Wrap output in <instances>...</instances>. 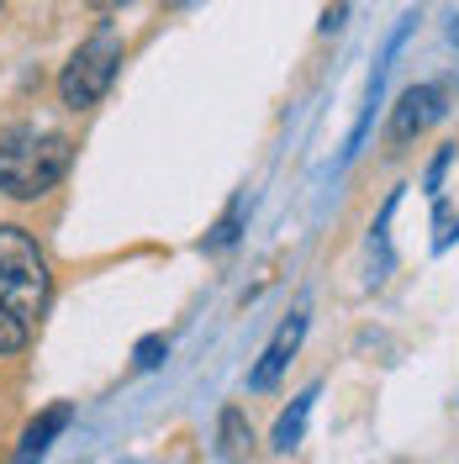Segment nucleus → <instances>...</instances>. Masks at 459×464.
<instances>
[{
    "instance_id": "nucleus-1",
    "label": "nucleus",
    "mask_w": 459,
    "mask_h": 464,
    "mask_svg": "<svg viewBox=\"0 0 459 464\" xmlns=\"http://www.w3.org/2000/svg\"><path fill=\"white\" fill-rule=\"evenodd\" d=\"M48 306V259L22 227H0V353L32 343Z\"/></svg>"
},
{
    "instance_id": "nucleus-2",
    "label": "nucleus",
    "mask_w": 459,
    "mask_h": 464,
    "mask_svg": "<svg viewBox=\"0 0 459 464\" xmlns=\"http://www.w3.org/2000/svg\"><path fill=\"white\" fill-rule=\"evenodd\" d=\"M69 159H74L69 138L37 132V127H11V132H0V190L11 201H37L69 174Z\"/></svg>"
},
{
    "instance_id": "nucleus-3",
    "label": "nucleus",
    "mask_w": 459,
    "mask_h": 464,
    "mask_svg": "<svg viewBox=\"0 0 459 464\" xmlns=\"http://www.w3.org/2000/svg\"><path fill=\"white\" fill-rule=\"evenodd\" d=\"M116 63H122V37H116V32L101 27L95 37H85V43L74 48V58L63 63V80H58V95H63V106H74V111L95 106V101L112 90Z\"/></svg>"
},
{
    "instance_id": "nucleus-4",
    "label": "nucleus",
    "mask_w": 459,
    "mask_h": 464,
    "mask_svg": "<svg viewBox=\"0 0 459 464\" xmlns=\"http://www.w3.org/2000/svg\"><path fill=\"white\" fill-rule=\"evenodd\" d=\"M438 116H444V90L438 85H412L402 101H396V111H391V132H386V138H391V143H412V138L428 132Z\"/></svg>"
},
{
    "instance_id": "nucleus-5",
    "label": "nucleus",
    "mask_w": 459,
    "mask_h": 464,
    "mask_svg": "<svg viewBox=\"0 0 459 464\" xmlns=\"http://www.w3.org/2000/svg\"><path fill=\"white\" fill-rule=\"evenodd\" d=\"M301 333H307V312H296L290 322H280L275 343L264 348V359H259L254 375H249V385H254V391H269V385L280 380V370L290 364V353H296V343H301Z\"/></svg>"
},
{
    "instance_id": "nucleus-6",
    "label": "nucleus",
    "mask_w": 459,
    "mask_h": 464,
    "mask_svg": "<svg viewBox=\"0 0 459 464\" xmlns=\"http://www.w3.org/2000/svg\"><path fill=\"white\" fill-rule=\"evenodd\" d=\"M69 417H74V406H48V411H43V417H37V422H32L27 433H22V449H16V464H37L43 459V454H48V443H54L58 433H63V428H69Z\"/></svg>"
},
{
    "instance_id": "nucleus-7",
    "label": "nucleus",
    "mask_w": 459,
    "mask_h": 464,
    "mask_svg": "<svg viewBox=\"0 0 459 464\" xmlns=\"http://www.w3.org/2000/svg\"><path fill=\"white\" fill-rule=\"evenodd\" d=\"M312 401H317V385H312V391H301V396H296V406H290L286 417L275 422V449H280V454H290V449L301 443V433H307V417H312Z\"/></svg>"
},
{
    "instance_id": "nucleus-8",
    "label": "nucleus",
    "mask_w": 459,
    "mask_h": 464,
    "mask_svg": "<svg viewBox=\"0 0 459 464\" xmlns=\"http://www.w3.org/2000/svg\"><path fill=\"white\" fill-rule=\"evenodd\" d=\"M243 449H249L243 411H238V406H228V411H222V454H228V459H243Z\"/></svg>"
},
{
    "instance_id": "nucleus-9",
    "label": "nucleus",
    "mask_w": 459,
    "mask_h": 464,
    "mask_svg": "<svg viewBox=\"0 0 459 464\" xmlns=\"http://www.w3.org/2000/svg\"><path fill=\"white\" fill-rule=\"evenodd\" d=\"M164 338H143V343H138V370H153V364H159V359H164Z\"/></svg>"
},
{
    "instance_id": "nucleus-10",
    "label": "nucleus",
    "mask_w": 459,
    "mask_h": 464,
    "mask_svg": "<svg viewBox=\"0 0 459 464\" xmlns=\"http://www.w3.org/2000/svg\"><path fill=\"white\" fill-rule=\"evenodd\" d=\"M232 237H238V211H228V217H222V227L211 232V248H228Z\"/></svg>"
},
{
    "instance_id": "nucleus-11",
    "label": "nucleus",
    "mask_w": 459,
    "mask_h": 464,
    "mask_svg": "<svg viewBox=\"0 0 459 464\" xmlns=\"http://www.w3.org/2000/svg\"><path fill=\"white\" fill-rule=\"evenodd\" d=\"M90 11H122V5H127V0H85Z\"/></svg>"
},
{
    "instance_id": "nucleus-12",
    "label": "nucleus",
    "mask_w": 459,
    "mask_h": 464,
    "mask_svg": "<svg viewBox=\"0 0 459 464\" xmlns=\"http://www.w3.org/2000/svg\"><path fill=\"white\" fill-rule=\"evenodd\" d=\"M170 5H190V0H170Z\"/></svg>"
},
{
    "instance_id": "nucleus-13",
    "label": "nucleus",
    "mask_w": 459,
    "mask_h": 464,
    "mask_svg": "<svg viewBox=\"0 0 459 464\" xmlns=\"http://www.w3.org/2000/svg\"><path fill=\"white\" fill-rule=\"evenodd\" d=\"M454 43H459V22H454Z\"/></svg>"
}]
</instances>
